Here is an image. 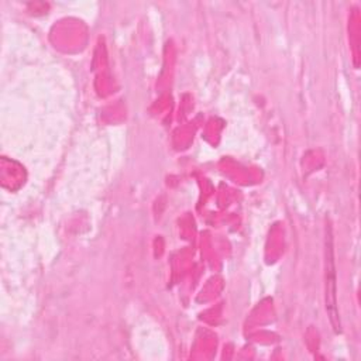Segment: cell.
<instances>
[{"label":"cell","instance_id":"cell-1","mask_svg":"<svg viewBox=\"0 0 361 361\" xmlns=\"http://www.w3.org/2000/svg\"><path fill=\"white\" fill-rule=\"evenodd\" d=\"M324 302L326 310L334 333H341V322L337 307V285H336V265L333 251V234L330 224H326L324 235Z\"/></svg>","mask_w":361,"mask_h":361}]
</instances>
